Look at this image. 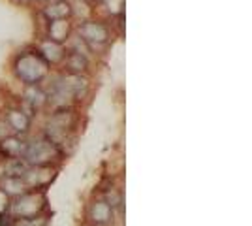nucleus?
I'll return each instance as SVG.
<instances>
[{"label": "nucleus", "instance_id": "39448f33", "mask_svg": "<svg viewBox=\"0 0 252 226\" xmlns=\"http://www.w3.org/2000/svg\"><path fill=\"white\" fill-rule=\"evenodd\" d=\"M113 217H115V209L105 202L104 196L93 200L87 207V225L109 226L113 223Z\"/></svg>", "mask_w": 252, "mask_h": 226}, {"label": "nucleus", "instance_id": "ddd939ff", "mask_svg": "<svg viewBox=\"0 0 252 226\" xmlns=\"http://www.w3.org/2000/svg\"><path fill=\"white\" fill-rule=\"evenodd\" d=\"M0 189L10 196L11 200L17 198V196H21V194L29 193L25 181L19 179V177H4V179H0Z\"/></svg>", "mask_w": 252, "mask_h": 226}, {"label": "nucleus", "instance_id": "423d86ee", "mask_svg": "<svg viewBox=\"0 0 252 226\" xmlns=\"http://www.w3.org/2000/svg\"><path fill=\"white\" fill-rule=\"evenodd\" d=\"M4 123L8 125L11 134L15 136H25L31 132L32 127V117H29L23 109L19 108H8L4 113Z\"/></svg>", "mask_w": 252, "mask_h": 226}, {"label": "nucleus", "instance_id": "1a4fd4ad", "mask_svg": "<svg viewBox=\"0 0 252 226\" xmlns=\"http://www.w3.org/2000/svg\"><path fill=\"white\" fill-rule=\"evenodd\" d=\"M42 15L47 21H57V19H68L72 15V8L66 0H55L47 4L42 10Z\"/></svg>", "mask_w": 252, "mask_h": 226}, {"label": "nucleus", "instance_id": "a211bd4d", "mask_svg": "<svg viewBox=\"0 0 252 226\" xmlns=\"http://www.w3.org/2000/svg\"><path fill=\"white\" fill-rule=\"evenodd\" d=\"M17 4H31V2H34V0H15Z\"/></svg>", "mask_w": 252, "mask_h": 226}, {"label": "nucleus", "instance_id": "2eb2a0df", "mask_svg": "<svg viewBox=\"0 0 252 226\" xmlns=\"http://www.w3.org/2000/svg\"><path fill=\"white\" fill-rule=\"evenodd\" d=\"M87 66H89V63H87V57L81 53H68L66 55V70L70 72V74H81V72H85L87 70Z\"/></svg>", "mask_w": 252, "mask_h": 226}, {"label": "nucleus", "instance_id": "f3484780", "mask_svg": "<svg viewBox=\"0 0 252 226\" xmlns=\"http://www.w3.org/2000/svg\"><path fill=\"white\" fill-rule=\"evenodd\" d=\"M10 204H11V198L6 193H4L2 189H0V215L8 213V209H10Z\"/></svg>", "mask_w": 252, "mask_h": 226}, {"label": "nucleus", "instance_id": "9b49d317", "mask_svg": "<svg viewBox=\"0 0 252 226\" xmlns=\"http://www.w3.org/2000/svg\"><path fill=\"white\" fill-rule=\"evenodd\" d=\"M79 32L87 42H105L107 40V31L102 23L96 21H87L79 27Z\"/></svg>", "mask_w": 252, "mask_h": 226}, {"label": "nucleus", "instance_id": "7ed1b4c3", "mask_svg": "<svg viewBox=\"0 0 252 226\" xmlns=\"http://www.w3.org/2000/svg\"><path fill=\"white\" fill-rule=\"evenodd\" d=\"M8 213L11 219H34L47 213V196L42 191H29L13 198Z\"/></svg>", "mask_w": 252, "mask_h": 226}, {"label": "nucleus", "instance_id": "f8f14e48", "mask_svg": "<svg viewBox=\"0 0 252 226\" xmlns=\"http://www.w3.org/2000/svg\"><path fill=\"white\" fill-rule=\"evenodd\" d=\"M40 51H42V55L45 57V61H47L49 65H59L64 57H66L63 45L51 42V40H43Z\"/></svg>", "mask_w": 252, "mask_h": 226}, {"label": "nucleus", "instance_id": "0eeeda50", "mask_svg": "<svg viewBox=\"0 0 252 226\" xmlns=\"http://www.w3.org/2000/svg\"><path fill=\"white\" fill-rule=\"evenodd\" d=\"M25 143L21 136H6L0 140V153L4 159H23V153H25Z\"/></svg>", "mask_w": 252, "mask_h": 226}, {"label": "nucleus", "instance_id": "6ab92c4d", "mask_svg": "<svg viewBox=\"0 0 252 226\" xmlns=\"http://www.w3.org/2000/svg\"><path fill=\"white\" fill-rule=\"evenodd\" d=\"M38 2H51V0H38Z\"/></svg>", "mask_w": 252, "mask_h": 226}, {"label": "nucleus", "instance_id": "f03ea898", "mask_svg": "<svg viewBox=\"0 0 252 226\" xmlns=\"http://www.w3.org/2000/svg\"><path fill=\"white\" fill-rule=\"evenodd\" d=\"M64 155L43 134H36L25 143L23 159L29 166H57Z\"/></svg>", "mask_w": 252, "mask_h": 226}, {"label": "nucleus", "instance_id": "20e7f679", "mask_svg": "<svg viewBox=\"0 0 252 226\" xmlns=\"http://www.w3.org/2000/svg\"><path fill=\"white\" fill-rule=\"evenodd\" d=\"M57 166H31L27 173L23 175V181L29 191H42L45 193L47 187L55 181L57 177Z\"/></svg>", "mask_w": 252, "mask_h": 226}, {"label": "nucleus", "instance_id": "9d476101", "mask_svg": "<svg viewBox=\"0 0 252 226\" xmlns=\"http://www.w3.org/2000/svg\"><path fill=\"white\" fill-rule=\"evenodd\" d=\"M23 102L36 113L38 109H42L47 104V93L43 91L40 85H31L27 87V93L23 97Z\"/></svg>", "mask_w": 252, "mask_h": 226}, {"label": "nucleus", "instance_id": "4468645a", "mask_svg": "<svg viewBox=\"0 0 252 226\" xmlns=\"http://www.w3.org/2000/svg\"><path fill=\"white\" fill-rule=\"evenodd\" d=\"M31 166L25 162V159H6L4 161V177H19L23 179V175L27 173Z\"/></svg>", "mask_w": 252, "mask_h": 226}, {"label": "nucleus", "instance_id": "6e6552de", "mask_svg": "<svg viewBox=\"0 0 252 226\" xmlns=\"http://www.w3.org/2000/svg\"><path fill=\"white\" fill-rule=\"evenodd\" d=\"M70 34H72V25H70L68 19H57V21L47 23V31H45L47 40L63 45L70 38Z\"/></svg>", "mask_w": 252, "mask_h": 226}, {"label": "nucleus", "instance_id": "dca6fc26", "mask_svg": "<svg viewBox=\"0 0 252 226\" xmlns=\"http://www.w3.org/2000/svg\"><path fill=\"white\" fill-rule=\"evenodd\" d=\"M47 223H49L47 215H42L34 219H13L11 226H47Z\"/></svg>", "mask_w": 252, "mask_h": 226}, {"label": "nucleus", "instance_id": "f257e3e1", "mask_svg": "<svg viewBox=\"0 0 252 226\" xmlns=\"http://www.w3.org/2000/svg\"><path fill=\"white\" fill-rule=\"evenodd\" d=\"M49 66L40 49H25L13 59V74L27 87L40 85L49 72Z\"/></svg>", "mask_w": 252, "mask_h": 226}]
</instances>
